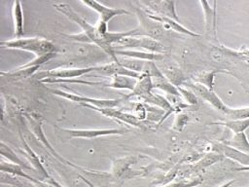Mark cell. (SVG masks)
I'll list each match as a JSON object with an SVG mask.
<instances>
[{"label": "cell", "mask_w": 249, "mask_h": 187, "mask_svg": "<svg viewBox=\"0 0 249 187\" xmlns=\"http://www.w3.org/2000/svg\"><path fill=\"white\" fill-rule=\"evenodd\" d=\"M53 7L58 12L63 14L66 18H68L71 21L77 23L81 27V29L83 30L82 33L68 35L69 38H71L73 40H76V41H80V42L93 43V44L97 45L99 48H101L106 54H108L114 59V61H117L118 57L115 56L114 47L111 46L107 42L105 37L98 34L97 29H96V25L90 24L80 14H78L76 11H74L72 9V7L70 5H68L67 3L56 2V3H53Z\"/></svg>", "instance_id": "cell-1"}, {"label": "cell", "mask_w": 249, "mask_h": 187, "mask_svg": "<svg viewBox=\"0 0 249 187\" xmlns=\"http://www.w3.org/2000/svg\"><path fill=\"white\" fill-rule=\"evenodd\" d=\"M1 47L6 49L13 50H21L35 54L37 56L56 53L55 45L45 38L39 37H27V38H18L8 41H2L0 43Z\"/></svg>", "instance_id": "cell-2"}, {"label": "cell", "mask_w": 249, "mask_h": 187, "mask_svg": "<svg viewBox=\"0 0 249 187\" xmlns=\"http://www.w3.org/2000/svg\"><path fill=\"white\" fill-rule=\"evenodd\" d=\"M24 117L26 118L27 122H28V125L33 132V134L36 136V138L49 150L50 154L53 155L56 160H58L59 162L63 163V164H66L68 166H71L77 169H83L82 168L72 164L71 162L67 161L66 159H64L62 156H60L53 148V146L50 144V142L48 141L47 137L45 136V133H44V131H43V128H42V117L38 114V113H35V112H26L24 113Z\"/></svg>", "instance_id": "cell-3"}, {"label": "cell", "mask_w": 249, "mask_h": 187, "mask_svg": "<svg viewBox=\"0 0 249 187\" xmlns=\"http://www.w3.org/2000/svg\"><path fill=\"white\" fill-rule=\"evenodd\" d=\"M52 93L55 95L69 99L73 102H78L81 105H92L99 108H114L118 106L122 102V100L124 99V98H114V99L93 98V97H89V96H85V95L74 94V93L64 92L58 89L52 90Z\"/></svg>", "instance_id": "cell-4"}, {"label": "cell", "mask_w": 249, "mask_h": 187, "mask_svg": "<svg viewBox=\"0 0 249 187\" xmlns=\"http://www.w3.org/2000/svg\"><path fill=\"white\" fill-rule=\"evenodd\" d=\"M116 45L121 46L123 48H141L145 50V52L155 53V54H163L164 48L163 45L154 38L149 36H127L122 38Z\"/></svg>", "instance_id": "cell-5"}, {"label": "cell", "mask_w": 249, "mask_h": 187, "mask_svg": "<svg viewBox=\"0 0 249 187\" xmlns=\"http://www.w3.org/2000/svg\"><path fill=\"white\" fill-rule=\"evenodd\" d=\"M182 86H185L186 88L190 89L191 91H193L198 97L202 98L203 100H205L206 102H208L209 104H211L214 108H216L217 110L223 112V113H227V111L229 110L230 107H228L223 100L216 94V93L214 92V90L208 89L205 86L198 84L196 82H194L192 80H186L184 82V84Z\"/></svg>", "instance_id": "cell-6"}, {"label": "cell", "mask_w": 249, "mask_h": 187, "mask_svg": "<svg viewBox=\"0 0 249 187\" xmlns=\"http://www.w3.org/2000/svg\"><path fill=\"white\" fill-rule=\"evenodd\" d=\"M147 70L151 76L153 88L159 89L169 95L180 96L178 88L175 87L160 71L155 61H147Z\"/></svg>", "instance_id": "cell-7"}, {"label": "cell", "mask_w": 249, "mask_h": 187, "mask_svg": "<svg viewBox=\"0 0 249 187\" xmlns=\"http://www.w3.org/2000/svg\"><path fill=\"white\" fill-rule=\"evenodd\" d=\"M99 66H89L83 68H56L48 71H43L38 74L39 81L45 78L54 79H75L84 76L91 71H97Z\"/></svg>", "instance_id": "cell-8"}, {"label": "cell", "mask_w": 249, "mask_h": 187, "mask_svg": "<svg viewBox=\"0 0 249 187\" xmlns=\"http://www.w3.org/2000/svg\"><path fill=\"white\" fill-rule=\"evenodd\" d=\"M142 9L147 10L153 14L172 19L180 22V19L176 13V3L174 1L162 0V1H144L140 2Z\"/></svg>", "instance_id": "cell-9"}, {"label": "cell", "mask_w": 249, "mask_h": 187, "mask_svg": "<svg viewBox=\"0 0 249 187\" xmlns=\"http://www.w3.org/2000/svg\"><path fill=\"white\" fill-rule=\"evenodd\" d=\"M82 106L90 108L108 118H111V119H114V120H117L120 122H124L125 124L131 125L133 127H137V128H141V129L146 127V125L143 123V121L140 120L137 116L118 110L115 107L114 108H99V107H95L92 105H82Z\"/></svg>", "instance_id": "cell-10"}, {"label": "cell", "mask_w": 249, "mask_h": 187, "mask_svg": "<svg viewBox=\"0 0 249 187\" xmlns=\"http://www.w3.org/2000/svg\"><path fill=\"white\" fill-rule=\"evenodd\" d=\"M61 131L68 133L74 138H95L99 136L123 134L125 131L122 129H67L60 128Z\"/></svg>", "instance_id": "cell-11"}, {"label": "cell", "mask_w": 249, "mask_h": 187, "mask_svg": "<svg viewBox=\"0 0 249 187\" xmlns=\"http://www.w3.org/2000/svg\"><path fill=\"white\" fill-rule=\"evenodd\" d=\"M138 158H139L138 156H126V157L115 160L113 162V167H112L113 175L117 178H124V179L143 175L142 171L131 170L129 168L132 164L137 162Z\"/></svg>", "instance_id": "cell-12"}, {"label": "cell", "mask_w": 249, "mask_h": 187, "mask_svg": "<svg viewBox=\"0 0 249 187\" xmlns=\"http://www.w3.org/2000/svg\"><path fill=\"white\" fill-rule=\"evenodd\" d=\"M82 3L91 10L95 11L99 15V20L105 22L108 24V22L115 17L121 16V15H128L130 14L125 9L122 8H113V7H107L97 1H82Z\"/></svg>", "instance_id": "cell-13"}, {"label": "cell", "mask_w": 249, "mask_h": 187, "mask_svg": "<svg viewBox=\"0 0 249 187\" xmlns=\"http://www.w3.org/2000/svg\"><path fill=\"white\" fill-rule=\"evenodd\" d=\"M212 150L214 152L222 154L224 157L229 158L232 161L237 162L241 167H249V154H245L227 143L215 142L212 145Z\"/></svg>", "instance_id": "cell-14"}, {"label": "cell", "mask_w": 249, "mask_h": 187, "mask_svg": "<svg viewBox=\"0 0 249 187\" xmlns=\"http://www.w3.org/2000/svg\"><path fill=\"white\" fill-rule=\"evenodd\" d=\"M20 134V141H21V148H22V152L25 155V157L28 159V162L30 163L31 167L33 168V170L39 171L40 173V180L41 181H46L48 180L51 176L48 173V171L46 170L45 167L43 166V164L41 163L39 157L37 156V154L30 148V146L27 144V142L25 141V139L22 137L21 133Z\"/></svg>", "instance_id": "cell-15"}, {"label": "cell", "mask_w": 249, "mask_h": 187, "mask_svg": "<svg viewBox=\"0 0 249 187\" xmlns=\"http://www.w3.org/2000/svg\"><path fill=\"white\" fill-rule=\"evenodd\" d=\"M153 89L154 88H153L151 76H150L148 70L146 69V70L143 71L141 78L137 80V83H136L134 89L124 98L127 99V98H130V97L137 96L142 100V99H144L145 97L149 96L152 94Z\"/></svg>", "instance_id": "cell-16"}, {"label": "cell", "mask_w": 249, "mask_h": 187, "mask_svg": "<svg viewBox=\"0 0 249 187\" xmlns=\"http://www.w3.org/2000/svg\"><path fill=\"white\" fill-rule=\"evenodd\" d=\"M114 53L116 56H124V57H130L134 59H139L143 61H160L163 59V54H155L145 51H138L133 49H115Z\"/></svg>", "instance_id": "cell-17"}, {"label": "cell", "mask_w": 249, "mask_h": 187, "mask_svg": "<svg viewBox=\"0 0 249 187\" xmlns=\"http://www.w3.org/2000/svg\"><path fill=\"white\" fill-rule=\"evenodd\" d=\"M203 15L205 31L207 34H212L217 39V15H216V2H213V7L207 1H199Z\"/></svg>", "instance_id": "cell-18"}, {"label": "cell", "mask_w": 249, "mask_h": 187, "mask_svg": "<svg viewBox=\"0 0 249 187\" xmlns=\"http://www.w3.org/2000/svg\"><path fill=\"white\" fill-rule=\"evenodd\" d=\"M102 76H107V77H113V76H117V75H121V76H127V77H131L134 79H140L142 76V73L139 72H135L129 69H126L124 67H123L121 64H119L118 62H111L109 64H105V65H99V68L97 70Z\"/></svg>", "instance_id": "cell-19"}, {"label": "cell", "mask_w": 249, "mask_h": 187, "mask_svg": "<svg viewBox=\"0 0 249 187\" xmlns=\"http://www.w3.org/2000/svg\"><path fill=\"white\" fill-rule=\"evenodd\" d=\"M142 10L144 11V13L150 19H152L153 20H155V21H157L159 23L164 24L167 28H170V29H172V30H174L176 32L183 33V34H186V35H189V36H192V37H198V36H200L198 33H196L195 31H192V30L188 29L187 27L183 26L181 24V22H179V21H176V20H174L172 19H168V18H165V17H161V16H159V15L153 14V13L147 11V10H144V9H142Z\"/></svg>", "instance_id": "cell-20"}, {"label": "cell", "mask_w": 249, "mask_h": 187, "mask_svg": "<svg viewBox=\"0 0 249 187\" xmlns=\"http://www.w3.org/2000/svg\"><path fill=\"white\" fill-rule=\"evenodd\" d=\"M2 183H7L9 185H13L16 187H63L60 183L55 181L52 176L46 181H40L39 183H33L28 180L20 181L16 176H12V175L8 176L7 175V180L2 179Z\"/></svg>", "instance_id": "cell-21"}, {"label": "cell", "mask_w": 249, "mask_h": 187, "mask_svg": "<svg viewBox=\"0 0 249 187\" xmlns=\"http://www.w3.org/2000/svg\"><path fill=\"white\" fill-rule=\"evenodd\" d=\"M25 168H23L22 167L18 166V165H16V164H13V163H10V162H1V165H0V170L2 173H7V174H10L12 176H16V177H20V178H23L25 180H28L30 182H33V183H39L41 180L40 179H35L33 178L31 175L27 174L25 171H24Z\"/></svg>", "instance_id": "cell-22"}, {"label": "cell", "mask_w": 249, "mask_h": 187, "mask_svg": "<svg viewBox=\"0 0 249 187\" xmlns=\"http://www.w3.org/2000/svg\"><path fill=\"white\" fill-rule=\"evenodd\" d=\"M12 15L14 21V35L16 39L22 38L24 33V23H23V12L22 6L19 1H15L12 7Z\"/></svg>", "instance_id": "cell-23"}, {"label": "cell", "mask_w": 249, "mask_h": 187, "mask_svg": "<svg viewBox=\"0 0 249 187\" xmlns=\"http://www.w3.org/2000/svg\"><path fill=\"white\" fill-rule=\"evenodd\" d=\"M40 67L38 66H34V67H22V66H18L16 69L10 70V71H1V75L4 76L5 78H7L10 81H20L23 79H26L28 77H30L31 75H33Z\"/></svg>", "instance_id": "cell-24"}, {"label": "cell", "mask_w": 249, "mask_h": 187, "mask_svg": "<svg viewBox=\"0 0 249 187\" xmlns=\"http://www.w3.org/2000/svg\"><path fill=\"white\" fill-rule=\"evenodd\" d=\"M138 79H134L127 76H113L110 78V81L107 82V86L109 88L113 89H119V90H129L130 92L134 89Z\"/></svg>", "instance_id": "cell-25"}, {"label": "cell", "mask_w": 249, "mask_h": 187, "mask_svg": "<svg viewBox=\"0 0 249 187\" xmlns=\"http://www.w3.org/2000/svg\"><path fill=\"white\" fill-rule=\"evenodd\" d=\"M160 71L164 74V76L175 86V87H181L186 79L184 78V75L180 68L176 67L173 64H166L163 66Z\"/></svg>", "instance_id": "cell-26"}, {"label": "cell", "mask_w": 249, "mask_h": 187, "mask_svg": "<svg viewBox=\"0 0 249 187\" xmlns=\"http://www.w3.org/2000/svg\"><path fill=\"white\" fill-rule=\"evenodd\" d=\"M0 153H1V156L3 158H5L7 161H9L10 163L18 165V166L22 167L25 169H33V168L31 166L24 163V161L22 159H20L16 154V152L9 145L5 144L3 141L1 142V145H0Z\"/></svg>", "instance_id": "cell-27"}, {"label": "cell", "mask_w": 249, "mask_h": 187, "mask_svg": "<svg viewBox=\"0 0 249 187\" xmlns=\"http://www.w3.org/2000/svg\"><path fill=\"white\" fill-rule=\"evenodd\" d=\"M225 157L220 154V153H217V152H210L208 154H206L205 156H203L200 160H198L195 166L193 167V169H196V170H200V169H203V168H206L220 161H222Z\"/></svg>", "instance_id": "cell-28"}, {"label": "cell", "mask_w": 249, "mask_h": 187, "mask_svg": "<svg viewBox=\"0 0 249 187\" xmlns=\"http://www.w3.org/2000/svg\"><path fill=\"white\" fill-rule=\"evenodd\" d=\"M226 143L245 154H249V139L245 132L234 134L232 138Z\"/></svg>", "instance_id": "cell-29"}, {"label": "cell", "mask_w": 249, "mask_h": 187, "mask_svg": "<svg viewBox=\"0 0 249 187\" xmlns=\"http://www.w3.org/2000/svg\"><path fill=\"white\" fill-rule=\"evenodd\" d=\"M218 125H222L229 130H231L234 134L245 132V131L249 128V119L245 120H226L222 122L216 123Z\"/></svg>", "instance_id": "cell-30"}, {"label": "cell", "mask_w": 249, "mask_h": 187, "mask_svg": "<svg viewBox=\"0 0 249 187\" xmlns=\"http://www.w3.org/2000/svg\"><path fill=\"white\" fill-rule=\"evenodd\" d=\"M117 57H118V59L115 62H118L123 67L132 70V71H135V72H139V73H142L144 71V67L146 64L145 61L130 58V57H124V56H117Z\"/></svg>", "instance_id": "cell-31"}, {"label": "cell", "mask_w": 249, "mask_h": 187, "mask_svg": "<svg viewBox=\"0 0 249 187\" xmlns=\"http://www.w3.org/2000/svg\"><path fill=\"white\" fill-rule=\"evenodd\" d=\"M219 72H223L220 70H211V71H205L202 73H199L197 75L195 76V78H193L192 81L196 82L198 84H201L203 86H205L208 89L214 90V79H215V75Z\"/></svg>", "instance_id": "cell-32"}, {"label": "cell", "mask_w": 249, "mask_h": 187, "mask_svg": "<svg viewBox=\"0 0 249 187\" xmlns=\"http://www.w3.org/2000/svg\"><path fill=\"white\" fill-rule=\"evenodd\" d=\"M227 120H245L249 119V106L240 108H229L226 113Z\"/></svg>", "instance_id": "cell-33"}, {"label": "cell", "mask_w": 249, "mask_h": 187, "mask_svg": "<svg viewBox=\"0 0 249 187\" xmlns=\"http://www.w3.org/2000/svg\"><path fill=\"white\" fill-rule=\"evenodd\" d=\"M202 177L201 176H196L193 178H186V179H181L176 182L168 183L162 187H195L202 182Z\"/></svg>", "instance_id": "cell-34"}, {"label": "cell", "mask_w": 249, "mask_h": 187, "mask_svg": "<svg viewBox=\"0 0 249 187\" xmlns=\"http://www.w3.org/2000/svg\"><path fill=\"white\" fill-rule=\"evenodd\" d=\"M178 91L180 93V95L183 96V99L186 101V104L190 105H196L198 103V96L190 89L184 88L183 86L178 87Z\"/></svg>", "instance_id": "cell-35"}, {"label": "cell", "mask_w": 249, "mask_h": 187, "mask_svg": "<svg viewBox=\"0 0 249 187\" xmlns=\"http://www.w3.org/2000/svg\"><path fill=\"white\" fill-rule=\"evenodd\" d=\"M54 56H55V53L46 54V55H43V56H36L31 61H29L28 63H25V64H23L21 66L22 67H34V66L40 67L42 64H44V63L48 62L50 59H52Z\"/></svg>", "instance_id": "cell-36"}, {"label": "cell", "mask_w": 249, "mask_h": 187, "mask_svg": "<svg viewBox=\"0 0 249 187\" xmlns=\"http://www.w3.org/2000/svg\"><path fill=\"white\" fill-rule=\"evenodd\" d=\"M189 121V116L185 113H178L173 123V129L176 131H182Z\"/></svg>", "instance_id": "cell-37"}, {"label": "cell", "mask_w": 249, "mask_h": 187, "mask_svg": "<svg viewBox=\"0 0 249 187\" xmlns=\"http://www.w3.org/2000/svg\"><path fill=\"white\" fill-rule=\"evenodd\" d=\"M79 177H80V178H81V179H82V180H83V181H84V182H85L89 187H96V186H94L90 181H89L85 176H83V175H79Z\"/></svg>", "instance_id": "cell-38"}, {"label": "cell", "mask_w": 249, "mask_h": 187, "mask_svg": "<svg viewBox=\"0 0 249 187\" xmlns=\"http://www.w3.org/2000/svg\"><path fill=\"white\" fill-rule=\"evenodd\" d=\"M235 170H237V171H248L249 167H239V168H236Z\"/></svg>", "instance_id": "cell-39"}, {"label": "cell", "mask_w": 249, "mask_h": 187, "mask_svg": "<svg viewBox=\"0 0 249 187\" xmlns=\"http://www.w3.org/2000/svg\"><path fill=\"white\" fill-rule=\"evenodd\" d=\"M234 182V180H231V181H228V182H226L225 184H223L222 186H220V187H229V186H231L232 183Z\"/></svg>", "instance_id": "cell-40"}]
</instances>
